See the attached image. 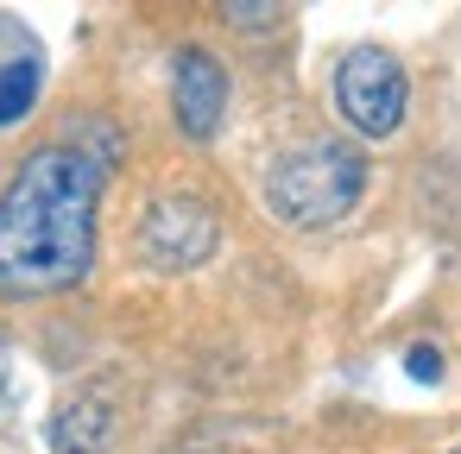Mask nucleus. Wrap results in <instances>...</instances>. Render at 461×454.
<instances>
[{
	"label": "nucleus",
	"mask_w": 461,
	"mask_h": 454,
	"mask_svg": "<svg viewBox=\"0 0 461 454\" xmlns=\"http://www.w3.org/2000/svg\"><path fill=\"white\" fill-rule=\"evenodd\" d=\"M221 20H234V26H272L278 7H221Z\"/></svg>",
	"instance_id": "9"
},
{
	"label": "nucleus",
	"mask_w": 461,
	"mask_h": 454,
	"mask_svg": "<svg viewBox=\"0 0 461 454\" xmlns=\"http://www.w3.org/2000/svg\"><path fill=\"white\" fill-rule=\"evenodd\" d=\"M215 240H221L215 209L196 196H158L140 215V259L152 272H196L215 253Z\"/></svg>",
	"instance_id": "4"
},
{
	"label": "nucleus",
	"mask_w": 461,
	"mask_h": 454,
	"mask_svg": "<svg viewBox=\"0 0 461 454\" xmlns=\"http://www.w3.org/2000/svg\"><path fill=\"white\" fill-rule=\"evenodd\" d=\"M335 108L360 139H392L411 108V83H404L398 58L379 45H354L335 70Z\"/></svg>",
	"instance_id": "3"
},
{
	"label": "nucleus",
	"mask_w": 461,
	"mask_h": 454,
	"mask_svg": "<svg viewBox=\"0 0 461 454\" xmlns=\"http://www.w3.org/2000/svg\"><path fill=\"white\" fill-rule=\"evenodd\" d=\"M39 83H45L39 58H14V64H0V127H20V120L32 114Z\"/></svg>",
	"instance_id": "7"
},
{
	"label": "nucleus",
	"mask_w": 461,
	"mask_h": 454,
	"mask_svg": "<svg viewBox=\"0 0 461 454\" xmlns=\"http://www.w3.org/2000/svg\"><path fill=\"white\" fill-rule=\"evenodd\" d=\"M171 114H177V133L184 139H215L221 133V114H228V70L215 51L203 45H184L171 58Z\"/></svg>",
	"instance_id": "5"
},
{
	"label": "nucleus",
	"mask_w": 461,
	"mask_h": 454,
	"mask_svg": "<svg viewBox=\"0 0 461 454\" xmlns=\"http://www.w3.org/2000/svg\"><path fill=\"white\" fill-rule=\"evenodd\" d=\"M366 196V158L348 139H310L272 158L266 171V209L285 227H335L354 215V202Z\"/></svg>",
	"instance_id": "2"
},
{
	"label": "nucleus",
	"mask_w": 461,
	"mask_h": 454,
	"mask_svg": "<svg viewBox=\"0 0 461 454\" xmlns=\"http://www.w3.org/2000/svg\"><path fill=\"white\" fill-rule=\"evenodd\" d=\"M95 202L102 158H89L70 139L26 152L0 196V290L51 297L83 284L95 265Z\"/></svg>",
	"instance_id": "1"
},
{
	"label": "nucleus",
	"mask_w": 461,
	"mask_h": 454,
	"mask_svg": "<svg viewBox=\"0 0 461 454\" xmlns=\"http://www.w3.org/2000/svg\"><path fill=\"white\" fill-rule=\"evenodd\" d=\"M455 454H461V448H455Z\"/></svg>",
	"instance_id": "11"
},
{
	"label": "nucleus",
	"mask_w": 461,
	"mask_h": 454,
	"mask_svg": "<svg viewBox=\"0 0 461 454\" xmlns=\"http://www.w3.org/2000/svg\"><path fill=\"white\" fill-rule=\"evenodd\" d=\"M51 448L58 454H108L114 448V404L108 391H77L51 416Z\"/></svg>",
	"instance_id": "6"
},
{
	"label": "nucleus",
	"mask_w": 461,
	"mask_h": 454,
	"mask_svg": "<svg viewBox=\"0 0 461 454\" xmlns=\"http://www.w3.org/2000/svg\"><path fill=\"white\" fill-rule=\"evenodd\" d=\"M404 366H411V378H423V385H436V378H442V353H436V347H423V341L404 353Z\"/></svg>",
	"instance_id": "8"
},
{
	"label": "nucleus",
	"mask_w": 461,
	"mask_h": 454,
	"mask_svg": "<svg viewBox=\"0 0 461 454\" xmlns=\"http://www.w3.org/2000/svg\"><path fill=\"white\" fill-rule=\"evenodd\" d=\"M0 391H7V353H0Z\"/></svg>",
	"instance_id": "10"
}]
</instances>
